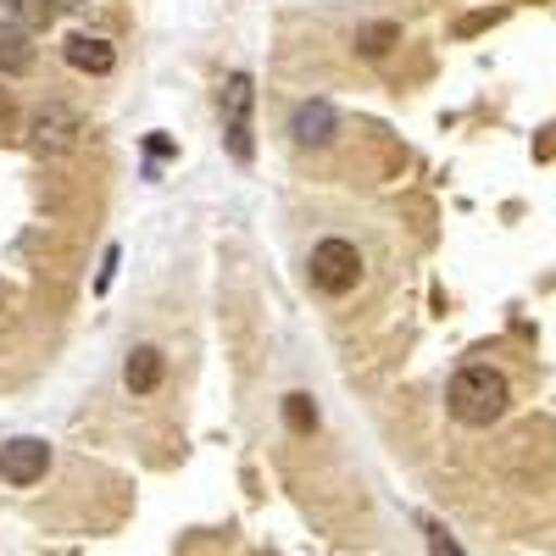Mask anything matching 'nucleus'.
Returning a JSON list of instances; mask_svg holds the SVG:
<instances>
[{"instance_id": "1", "label": "nucleus", "mask_w": 556, "mask_h": 556, "mask_svg": "<svg viewBox=\"0 0 556 556\" xmlns=\"http://www.w3.org/2000/svg\"><path fill=\"white\" fill-rule=\"evenodd\" d=\"M506 401H513L506 379L495 374V367H479V362H473V367H462V374L451 379V390H445L451 417H456V424H468V429H490V424H501Z\"/></svg>"}, {"instance_id": "2", "label": "nucleus", "mask_w": 556, "mask_h": 556, "mask_svg": "<svg viewBox=\"0 0 556 556\" xmlns=\"http://www.w3.org/2000/svg\"><path fill=\"white\" fill-rule=\"evenodd\" d=\"M251 106H256V89H251V73H228V84L217 89V117H223V139L235 162H251Z\"/></svg>"}, {"instance_id": "3", "label": "nucleus", "mask_w": 556, "mask_h": 556, "mask_svg": "<svg viewBox=\"0 0 556 556\" xmlns=\"http://www.w3.org/2000/svg\"><path fill=\"white\" fill-rule=\"evenodd\" d=\"M306 267H312V285L323 295H351L356 278H362V251L351 240H317Z\"/></svg>"}, {"instance_id": "4", "label": "nucleus", "mask_w": 556, "mask_h": 556, "mask_svg": "<svg viewBox=\"0 0 556 556\" xmlns=\"http://www.w3.org/2000/svg\"><path fill=\"white\" fill-rule=\"evenodd\" d=\"M78 134H84V123H78V112H67L62 101L39 106V112L28 117V146H34L39 156H67V151L78 146Z\"/></svg>"}, {"instance_id": "5", "label": "nucleus", "mask_w": 556, "mask_h": 556, "mask_svg": "<svg viewBox=\"0 0 556 556\" xmlns=\"http://www.w3.org/2000/svg\"><path fill=\"white\" fill-rule=\"evenodd\" d=\"M45 473H51V445H45V440L23 434V440L0 445V479H7V484L28 490V484H39Z\"/></svg>"}, {"instance_id": "6", "label": "nucleus", "mask_w": 556, "mask_h": 556, "mask_svg": "<svg viewBox=\"0 0 556 556\" xmlns=\"http://www.w3.org/2000/svg\"><path fill=\"white\" fill-rule=\"evenodd\" d=\"M162 374H167V356H162L156 345H134L128 362H123L128 395H156V390H162Z\"/></svg>"}, {"instance_id": "7", "label": "nucleus", "mask_w": 556, "mask_h": 556, "mask_svg": "<svg viewBox=\"0 0 556 556\" xmlns=\"http://www.w3.org/2000/svg\"><path fill=\"white\" fill-rule=\"evenodd\" d=\"M67 67H78V73H89V78H106V73L117 67L112 39H101V34H73V39H67Z\"/></svg>"}, {"instance_id": "8", "label": "nucleus", "mask_w": 556, "mask_h": 556, "mask_svg": "<svg viewBox=\"0 0 556 556\" xmlns=\"http://www.w3.org/2000/svg\"><path fill=\"white\" fill-rule=\"evenodd\" d=\"M334 128H340V117H334L329 101H301V106H295V123H290L295 146H329Z\"/></svg>"}, {"instance_id": "9", "label": "nucleus", "mask_w": 556, "mask_h": 556, "mask_svg": "<svg viewBox=\"0 0 556 556\" xmlns=\"http://www.w3.org/2000/svg\"><path fill=\"white\" fill-rule=\"evenodd\" d=\"M34 67V28H23L17 17L0 23V73L7 78H23Z\"/></svg>"}, {"instance_id": "10", "label": "nucleus", "mask_w": 556, "mask_h": 556, "mask_svg": "<svg viewBox=\"0 0 556 556\" xmlns=\"http://www.w3.org/2000/svg\"><path fill=\"white\" fill-rule=\"evenodd\" d=\"M56 0H7V17H17L23 28H51L56 23Z\"/></svg>"}, {"instance_id": "11", "label": "nucleus", "mask_w": 556, "mask_h": 556, "mask_svg": "<svg viewBox=\"0 0 556 556\" xmlns=\"http://www.w3.org/2000/svg\"><path fill=\"white\" fill-rule=\"evenodd\" d=\"M285 424H290L295 434H312V429H317V406H312V395H285Z\"/></svg>"}, {"instance_id": "12", "label": "nucleus", "mask_w": 556, "mask_h": 556, "mask_svg": "<svg viewBox=\"0 0 556 556\" xmlns=\"http://www.w3.org/2000/svg\"><path fill=\"white\" fill-rule=\"evenodd\" d=\"M384 39H395L390 23H384V28H367V34H362V51H367V56H379V51H384Z\"/></svg>"}]
</instances>
